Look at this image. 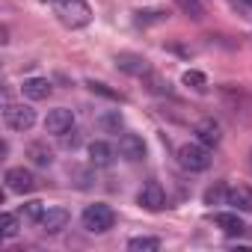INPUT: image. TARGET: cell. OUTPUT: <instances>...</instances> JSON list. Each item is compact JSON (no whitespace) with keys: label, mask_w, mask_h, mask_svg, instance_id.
I'll return each instance as SVG.
<instances>
[{"label":"cell","mask_w":252,"mask_h":252,"mask_svg":"<svg viewBox=\"0 0 252 252\" xmlns=\"http://www.w3.org/2000/svg\"><path fill=\"white\" fill-rule=\"evenodd\" d=\"M57 15L65 27H86L92 18V9L86 6V0H54Z\"/></svg>","instance_id":"6da1fadb"},{"label":"cell","mask_w":252,"mask_h":252,"mask_svg":"<svg viewBox=\"0 0 252 252\" xmlns=\"http://www.w3.org/2000/svg\"><path fill=\"white\" fill-rule=\"evenodd\" d=\"M80 222H83V228H86V231H92V234H101V231L113 228V222H116V214H113V208H110V205H104V202H95V205H89V208L83 211Z\"/></svg>","instance_id":"7a4b0ae2"},{"label":"cell","mask_w":252,"mask_h":252,"mask_svg":"<svg viewBox=\"0 0 252 252\" xmlns=\"http://www.w3.org/2000/svg\"><path fill=\"white\" fill-rule=\"evenodd\" d=\"M178 163L187 172H205L211 166V152L202 143H187V146L178 149Z\"/></svg>","instance_id":"3957f363"},{"label":"cell","mask_w":252,"mask_h":252,"mask_svg":"<svg viewBox=\"0 0 252 252\" xmlns=\"http://www.w3.org/2000/svg\"><path fill=\"white\" fill-rule=\"evenodd\" d=\"M3 119H6V125L12 131H30L36 125V110L30 104H6Z\"/></svg>","instance_id":"277c9868"},{"label":"cell","mask_w":252,"mask_h":252,"mask_svg":"<svg viewBox=\"0 0 252 252\" xmlns=\"http://www.w3.org/2000/svg\"><path fill=\"white\" fill-rule=\"evenodd\" d=\"M3 181H6V190H9V193H18V196L36 190V175H33L30 169H24V166H12V169H6Z\"/></svg>","instance_id":"5b68a950"},{"label":"cell","mask_w":252,"mask_h":252,"mask_svg":"<svg viewBox=\"0 0 252 252\" xmlns=\"http://www.w3.org/2000/svg\"><path fill=\"white\" fill-rule=\"evenodd\" d=\"M71 128H74V113H71V110H65V107L51 110V113H48V119H45V131H48V134L63 137V134H68Z\"/></svg>","instance_id":"8992f818"},{"label":"cell","mask_w":252,"mask_h":252,"mask_svg":"<svg viewBox=\"0 0 252 252\" xmlns=\"http://www.w3.org/2000/svg\"><path fill=\"white\" fill-rule=\"evenodd\" d=\"M116 65H119V71L134 74V77H149V74H152L149 60L140 57V54H119V57H116Z\"/></svg>","instance_id":"52a82bcc"},{"label":"cell","mask_w":252,"mask_h":252,"mask_svg":"<svg viewBox=\"0 0 252 252\" xmlns=\"http://www.w3.org/2000/svg\"><path fill=\"white\" fill-rule=\"evenodd\" d=\"M137 202H140L146 211H160V208L166 205V193H163V187H160L158 181H146L143 190H140V196H137Z\"/></svg>","instance_id":"ba28073f"},{"label":"cell","mask_w":252,"mask_h":252,"mask_svg":"<svg viewBox=\"0 0 252 252\" xmlns=\"http://www.w3.org/2000/svg\"><path fill=\"white\" fill-rule=\"evenodd\" d=\"M68 220H71V214H68L65 208H48V211L42 214V220H39V228H42L45 234H60V231L68 225Z\"/></svg>","instance_id":"9c48e42d"},{"label":"cell","mask_w":252,"mask_h":252,"mask_svg":"<svg viewBox=\"0 0 252 252\" xmlns=\"http://www.w3.org/2000/svg\"><path fill=\"white\" fill-rule=\"evenodd\" d=\"M119 155L125 160H140L146 155V146H143V137L137 134H122L119 137Z\"/></svg>","instance_id":"30bf717a"},{"label":"cell","mask_w":252,"mask_h":252,"mask_svg":"<svg viewBox=\"0 0 252 252\" xmlns=\"http://www.w3.org/2000/svg\"><path fill=\"white\" fill-rule=\"evenodd\" d=\"M193 134H196V143H202V146H208V149L220 146V140H222V134H220V125H217L214 119H205V122H199Z\"/></svg>","instance_id":"8fae6325"},{"label":"cell","mask_w":252,"mask_h":252,"mask_svg":"<svg viewBox=\"0 0 252 252\" xmlns=\"http://www.w3.org/2000/svg\"><path fill=\"white\" fill-rule=\"evenodd\" d=\"M225 205H231L234 211H252V190L237 184V187H228L225 193Z\"/></svg>","instance_id":"7c38bea8"},{"label":"cell","mask_w":252,"mask_h":252,"mask_svg":"<svg viewBox=\"0 0 252 252\" xmlns=\"http://www.w3.org/2000/svg\"><path fill=\"white\" fill-rule=\"evenodd\" d=\"M21 92H24L30 101H42V98L51 95V80H48V77H27L24 86H21Z\"/></svg>","instance_id":"4fadbf2b"},{"label":"cell","mask_w":252,"mask_h":252,"mask_svg":"<svg viewBox=\"0 0 252 252\" xmlns=\"http://www.w3.org/2000/svg\"><path fill=\"white\" fill-rule=\"evenodd\" d=\"M214 222H217V225H220V228H222L225 234H231V237H234V234H243V231H246V225H243V220H240V214H237V211H234V214H231V211L214 214Z\"/></svg>","instance_id":"5bb4252c"},{"label":"cell","mask_w":252,"mask_h":252,"mask_svg":"<svg viewBox=\"0 0 252 252\" xmlns=\"http://www.w3.org/2000/svg\"><path fill=\"white\" fill-rule=\"evenodd\" d=\"M113 146H107V143H92L89 146V160H92V166H110L113 163Z\"/></svg>","instance_id":"9a60e30c"},{"label":"cell","mask_w":252,"mask_h":252,"mask_svg":"<svg viewBox=\"0 0 252 252\" xmlns=\"http://www.w3.org/2000/svg\"><path fill=\"white\" fill-rule=\"evenodd\" d=\"M27 158H30L36 166H51V163H54V152H51L45 143H33V146H27Z\"/></svg>","instance_id":"2e32d148"},{"label":"cell","mask_w":252,"mask_h":252,"mask_svg":"<svg viewBox=\"0 0 252 252\" xmlns=\"http://www.w3.org/2000/svg\"><path fill=\"white\" fill-rule=\"evenodd\" d=\"M178 3V9L187 15V18H193V21H202L205 18V0H175Z\"/></svg>","instance_id":"e0dca14e"},{"label":"cell","mask_w":252,"mask_h":252,"mask_svg":"<svg viewBox=\"0 0 252 252\" xmlns=\"http://www.w3.org/2000/svg\"><path fill=\"white\" fill-rule=\"evenodd\" d=\"M45 211H48V205H45V202H39V199H30V202H24V205H21V217H24V220H33V222H39Z\"/></svg>","instance_id":"ac0fdd59"},{"label":"cell","mask_w":252,"mask_h":252,"mask_svg":"<svg viewBox=\"0 0 252 252\" xmlns=\"http://www.w3.org/2000/svg\"><path fill=\"white\" fill-rule=\"evenodd\" d=\"M181 83L184 86H190V89H196V92H205L208 89V77L202 74V71H184V77H181Z\"/></svg>","instance_id":"d6986e66"},{"label":"cell","mask_w":252,"mask_h":252,"mask_svg":"<svg viewBox=\"0 0 252 252\" xmlns=\"http://www.w3.org/2000/svg\"><path fill=\"white\" fill-rule=\"evenodd\" d=\"M128 249H131V252H158V249H160V240H158V237H134V240L128 243Z\"/></svg>","instance_id":"ffe728a7"},{"label":"cell","mask_w":252,"mask_h":252,"mask_svg":"<svg viewBox=\"0 0 252 252\" xmlns=\"http://www.w3.org/2000/svg\"><path fill=\"white\" fill-rule=\"evenodd\" d=\"M0 234H3L6 240H12L18 234V217L15 214H3V217H0Z\"/></svg>","instance_id":"44dd1931"},{"label":"cell","mask_w":252,"mask_h":252,"mask_svg":"<svg viewBox=\"0 0 252 252\" xmlns=\"http://www.w3.org/2000/svg\"><path fill=\"white\" fill-rule=\"evenodd\" d=\"M86 86H89V92H95V95H101V98H110V101H122V92L110 89V86H107V83H101V80H89Z\"/></svg>","instance_id":"7402d4cb"},{"label":"cell","mask_w":252,"mask_h":252,"mask_svg":"<svg viewBox=\"0 0 252 252\" xmlns=\"http://www.w3.org/2000/svg\"><path fill=\"white\" fill-rule=\"evenodd\" d=\"M225 193H228V187H211L205 193V205H225Z\"/></svg>","instance_id":"603a6c76"},{"label":"cell","mask_w":252,"mask_h":252,"mask_svg":"<svg viewBox=\"0 0 252 252\" xmlns=\"http://www.w3.org/2000/svg\"><path fill=\"white\" fill-rule=\"evenodd\" d=\"M104 128H110V131H119V128H122L119 113H113V116H107V119H104Z\"/></svg>","instance_id":"cb8c5ba5"}]
</instances>
